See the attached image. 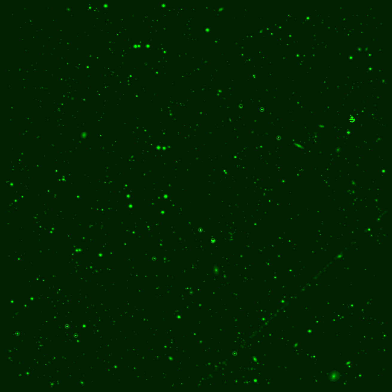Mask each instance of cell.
Here are the masks:
<instances>
[{
	"mask_svg": "<svg viewBox=\"0 0 392 392\" xmlns=\"http://www.w3.org/2000/svg\"><path fill=\"white\" fill-rule=\"evenodd\" d=\"M340 378H341V375L340 373L337 371H332L329 373L327 375L328 379L331 382H336L339 380Z\"/></svg>",
	"mask_w": 392,
	"mask_h": 392,
	"instance_id": "cell-1",
	"label": "cell"
}]
</instances>
